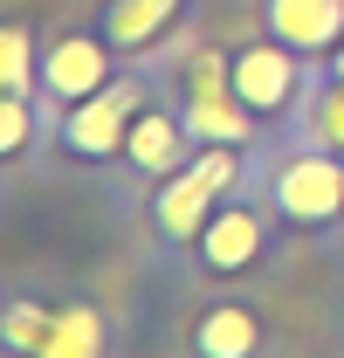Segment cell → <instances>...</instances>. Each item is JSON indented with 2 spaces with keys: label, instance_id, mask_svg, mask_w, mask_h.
Returning <instances> with one entry per match:
<instances>
[{
  "label": "cell",
  "instance_id": "7a4b0ae2",
  "mask_svg": "<svg viewBox=\"0 0 344 358\" xmlns=\"http://www.w3.org/2000/svg\"><path fill=\"white\" fill-rule=\"evenodd\" d=\"M241 179H248V152H234V145H200L193 166H179L166 186H152V234H159V248L193 255L207 214H214Z\"/></svg>",
  "mask_w": 344,
  "mask_h": 358
},
{
  "label": "cell",
  "instance_id": "7c38bea8",
  "mask_svg": "<svg viewBox=\"0 0 344 358\" xmlns=\"http://www.w3.org/2000/svg\"><path fill=\"white\" fill-rule=\"evenodd\" d=\"M275 131H282V138H296V145H324V152H344V76H331V69L317 62L310 90L296 96V110H289Z\"/></svg>",
  "mask_w": 344,
  "mask_h": 358
},
{
  "label": "cell",
  "instance_id": "8992f818",
  "mask_svg": "<svg viewBox=\"0 0 344 358\" xmlns=\"http://www.w3.org/2000/svg\"><path fill=\"white\" fill-rule=\"evenodd\" d=\"M227 76H234V96L255 110L261 124H282L289 110H296V96L310 90V76H317V62L310 55H296L289 42H248L227 55Z\"/></svg>",
  "mask_w": 344,
  "mask_h": 358
},
{
  "label": "cell",
  "instance_id": "e0dca14e",
  "mask_svg": "<svg viewBox=\"0 0 344 358\" xmlns=\"http://www.w3.org/2000/svg\"><path fill=\"white\" fill-rule=\"evenodd\" d=\"M324 69H331V76H344V42L331 48V55H324Z\"/></svg>",
  "mask_w": 344,
  "mask_h": 358
},
{
  "label": "cell",
  "instance_id": "2e32d148",
  "mask_svg": "<svg viewBox=\"0 0 344 358\" xmlns=\"http://www.w3.org/2000/svg\"><path fill=\"white\" fill-rule=\"evenodd\" d=\"M48 131L42 96H21V90H0V166H14L35 138Z\"/></svg>",
  "mask_w": 344,
  "mask_h": 358
},
{
  "label": "cell",
  "instance_id": "9a60e30c",
  "mask_svg": "<svg viewBox=\"0 0 344 358\" xmlns=\"http://www.w3.org/2000/svg\"><path fill=\"white\" fill-rule=\"evenodd\" d=\"M35 83H42V42H35V28L28 21H0V90L35 96Z\"/></svg>",
  "mask_w": 344,
  "mask_h": 358
},
{
  "label": "cell",
  "instance_id": "52a82bcc",
  "mask_svg": "<svg viewBox=\"0 0 344 358\" xmlns=\"http://www.w3.org/2000/svg\"><path fill=\"white\" fill-rule=\"evenodd\" d=\"M110 76H117V48L103 42V28H69V35L42 42V83H35L42 117L55 124L69 103H83L89 90H103Z\"/></svg>",
  "mask_w": 344,
  "mask_h": 358
},
{
  "label": "cell",
  "instance_id": "30bf717a",
  "mask_svg": "<svg viewBox=\"0 0 344 358\" xmlns=\"http://www.w3.org/2000/svg\"><path fill=\"white\" fill-rule=\"evenodd\" d=\"M261 345H268V317L255 303H207L186 331L193 358H261Z\"/></svg>",
  "mask_w": 344,
  "mask_h": 358
},
{
  "label": "cell",
  "instance_id": "ba28073f",
  "mask_svg": "<svg viewBox=\"0 0 344 358\" xmlns=\"http://www.w3.org/2000/svg\"><path fill=\"white\" fill-rule=\"evenodd\" d=\"M193 131H186V117H179V103H145L138 117H131L124 131V152H117V166L131 173V186H166L179 166H193Z\"/></svg>",
  "mask_w": 344,
  "mask_h": 358
},
{
  "label": "cell",
  "instance_id": "9c48e42d",
  "mask_svg": "<svg viewBox=\"0 0 344 358\" xmlns=\"http://www.w3.org/2000/svg\"><path fill=\"white\" fill-rule=\"evenodd\" d=\"M261 28L275 42H289L296 55L324 62L344 42V0H261Z\"/></svg>",
  "mask_w": 344,
  "mask_h": 358
},
{
  "label": "cell",
  "instance_id": "8fae6325",
  "mask_svg": "<svg viewBox=\"0 0 344 358\" xmlns=\"http://www.w3.org/2000/svg\"><path fill=\"white\" fill-rule=\"evenodd\" d=\"M179 14H186V0H103L96 28H103V42L117 55H145L179 28Z\"/></svg>",
  "mask_w": 344,
  "mask_h": 358
},
{
  "label": "cell",
  "instance_id": "4fadbf2b",
  "mask_svg": "<svg viewBox=\"0 0 344 358\" xmlns=\"http://www.w3.org/2000/svg\"><path fill=\"white\" fill-rule=\"evenodd\" d=\"M103 352H110V324H103V310H96V303H62L35 358H103Z\"/></svg>",
  "mask_w": 344,
  "mask_h": 358
},
{
  "label": "cell",
  "instance_id": "3957f363",
  "mask_svg": "<svg viewBox=\"0 0 344 358\" xmlns=\"http://www.w3.org/2000/svg\"><path fill=\"white\" fill-rule=\"evenodd\" d=\"M152 96H159V83H152L145 69H117L103 90H89L83 103H69V110L48 124V138H55V152H62L69 166H117L131 117H138Z\"/></svg>",
  "mask_w": 344,
  "mask_h": 358
},
{
  "label": "cell",
  "instance_id": "6da1fadb",
  "mask_svg": "<svg viewBox=\"0 0 344 358\" xmlns=\"http://www.w3.org/2000/svg\"><path fill=\"white\" fill-rule=\"evenodd\" d=\"M248 179L261 186V200L275 207L282 227H296V234H338L344 227V152L275 138L268 152L248 159Z\"/></svg>",
  "mask_w": 344,
  "mask_h": 358
},
{
  "label": "cell",
  "instance_id": "5bb4252c",
  "mask_svg": "<svg viewBox=\"0 0 344 358\" xmlns=\"http://www.w3.org/2000/svg\"><path fill=\"white\" fill-rule=\"evenodd\" d=\"M48 324H55V310H48L42 296H0V358H35L48 338Z\"/></svg>",
  "mask_w": 344,
  "mask_h": 358
},
{
  "label": "cell",
  "instance_id": "5b68a950",
  "mask_svg": "<svg viewBox=\"0 0 344 358\" xmlns=\"http://www.w3.org/2000/svg\"><path fill=\"white\" fill-rule=\"evenodd\" d=\"M179 117H186L193 145H234V152H255L261 145V117L234 96V76H227V55H220V48H200V55L186 62Z\"/></svg>",
  "mask_w": 344,
  "mask_h": 358
},
{
  "label": "cell",
  "instance_id": "277c9868",
  "mask_svg": "<svg viewBox=\"0 0 344 358\" xmlns=\"http://www.w3.org/2000/svg\"><path fill=\"white\" fill-rule=\"evenodd\" d=\"M268 200H261L255 179H241L227 200H220L207 227H200V241H193V268L200 275H214V282H234V275H255L261 255H268Z\"/></svg>",
  "mask_w": 344,
  "mask_h": 358
}]
</instances>
